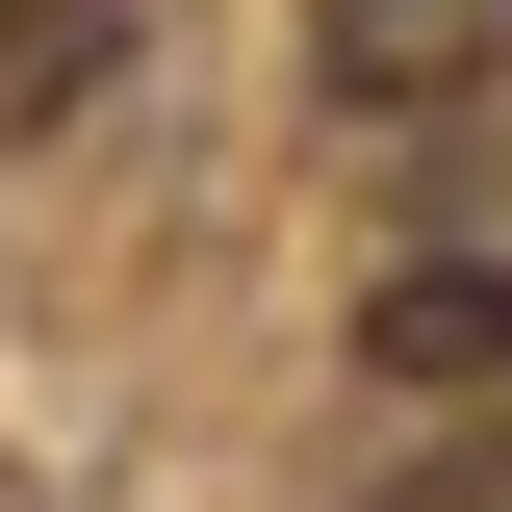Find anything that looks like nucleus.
<instances>
[{
	"label": "nucleus",
	"mask_w": 512,
	"mask_h": 512,
	"mask_svg": "<svg viewBox=\"0 0 512 512\" xmlns=\"http://www.w3.org/2000/svg\"><path fill=\"white\" fill-rule=\"evenodd\" d=\"M512 52V0H308V77L333 103H461Z\"/></svg>",
	"instance_id": "obj_1"
},
{
	"label": "nucleus",
	"mask_w": 512,
	"mask_h": 512,
	"mask_svg": "<svg viewBox=\"0 0 512 512\" xmlns=\"http://www.w3.org/2000/svg\"><path fill=\"white\" fill-rule=\"evenodd\" d=\"M359 359L384 384H512V256H410V282L359 308Z\"/></svg>",
	"instance_id": "obj_2"
},
{
	"label": "nucleus",
	"mask_w": 512,
	"mask_h": 512,
	"mask_svg": "<svg viewBox=\"0 0 512 512\" xmlns=\"http://www.w3.org/2000/svg\"><path fill=\"white\" fill-rule=\"evenodd\" d=\"M103 77H128V26H103V0H0V128H77Z\"/></svg>",
	"instance_id": "obj_3"
},
{
	"label": "nucleus",
	"mask_w": 512,
	"mask_h": 512,
	"mask_svg": "<svg viewBox=\"0 0 512 512\" xmlns=\"http://www.w3.org/2000/svg\"><path fill=\"white\" fill-rule=\"evenodd\" d=\"M410 512H512V436H487V461H436V487H410Z\"/></svg>",
	"instance_id": "obj_4"
}]
</instances>
